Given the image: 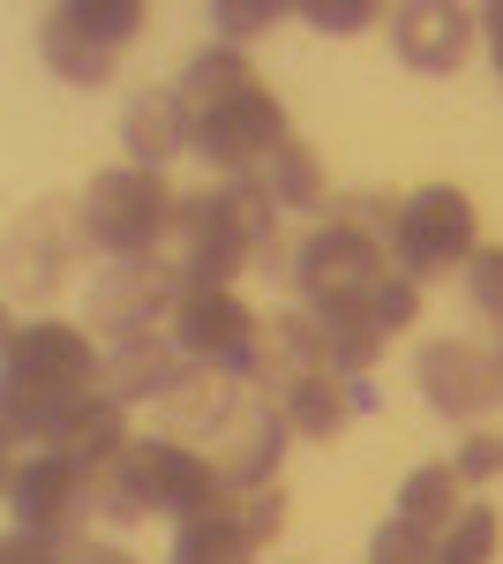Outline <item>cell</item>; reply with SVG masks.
Wrapping results in <instances>:
<instances>
[{"label":"cell","instance_id":"cell-1","mask_svg":"<svg viewBox=\"0 0 503 564\" xmlns=\"http://www.w3.org/2000/svg\"><path fill=\"white\" fill-rule=\"evenodd\" d=\"M181 106H188V151H204L226 181L263 174L294 135H286V106L271 98V84L249 68V53L210 45L181 68Z\"/></svg>","mask_w":503,"mask_h":564},{"label":"cell","instance_id":"cell-2","mask_svg":"<svg viewBox=\"0 0 503 564\" xmlns=\"http://www.w3.org/2000/svg\"><path fill=\"white\" fill-rule=\"evenodd\" d=\"M173 271H181V286H233L241 271H294V249L278 241V196L263 188V174L181 196Z\"/></svg>","mask_w":503,"mask_h":564},{"label":"cell","instance_id":"cell-3","mask_svg":"<svg viewBox=\"0 0 503 564\" xmlns=\"http://www.w3.org/2000/svg\"><path fill=\"white\" fill-rule=\"evenodd\" d=\"M106 391V361L76 324H15L8 332V436L53 452L61 422Z\"/></svg>","mask_w":503,"mask_h":564},{"label":"cell","instance_id":"cell-4","mask_svg":"<svg viewBox=\"0 0 503 564\" xmlns=\"http://www.w3.org/2000/svg\"><path fill=\"white\" fill-rule=\"evenodd\" d=\"M135 31H143V8L135 0H68V8H45L39 53L61 84L98 90V84H113V68H121V53L135 45Z\"/></svg>","mask_w":503,"mask_h":564},{"label":"cell","instance_id":"cell-5","mask_svg":"<svg viewBox=\"0 0 503 564\" xmlns=\"http://www.w3.org/2000/svg\"><path fill=\"white\" fill-rule=\"evenodd\" d=\"M173 212H181V196H173L158 174H143V166H113V174L90 181L84 234H90V249H106L113 263L158 257V241L173 234Z\"/></svg>","mask_w":503,"mask_h":564},{"label":"cell","instance_id":"cell-6","mask_svg":"<svg viewBox=\"0 0 503 564\" xmlns=\"http://www.w3.org/2000/svg\"><path fill=\"white\" fill-rule=\"evenodd\" d=\"M391 271H398V257H391L383 241L324 218V226L294 249V271H286V279L308 294V308H369Z\"/></svg>","mask_w":503,"mask_h":564},{"label":"cell","instance_id":"cell-7","mask_svg":"<svg viewBox=\"0 0 503 564\" xmlns=\"http://www.w3.org/2000/svg\"><path fill=\"white\" fill-rule=\"evenodd\" d=\"M473 204H466V188H451V181H428V188H414L406 204H398V241H391V257H398V271L414 279V286H428V279H444L451 263H473Z\"/></svg>","mask_w":503,"mask_h":564},{"label":"cell","instance_id":"cell-8","mask_svg":"<svg viewBox=\"0 0 503 564\" xmlns=\"http://www.w3.org/2000/svg\"><path fill=\"white\" fill-rule=\"evenodd\" d=\"M128 467H135V489H143V505H151V512H166V520H181V527L233 512V489H226V475L210 467L204 452H188L181 436L128 444Z\"/></svg>","mask_w":503,"mask_h":564},{"label":"cell","instance_id":"cell-9","mask_svg":"<svg viewBox=\"0 0 503 564\" xmlns=\"http://www.w3.org/2000/svg\"><path fill=\"white\" fill-rule=\"evenodd\" d=\"M181 271L158 257H128V263H106L98 286H90V332H106L113 347L121 339H151L158 324H173L181 308Z\"/></svg>","mask_w":503,"mask_h":564},{"label":"cell","instance_id":"cell-10","mask_svg":"<svg viewBox=\"0 0 503 564\" xmlns=\"http://www.w3.org/2000/svg\"><path fill=\"white\" fill-rule=\"evenodd\" d=\"M90 249L84 234V204H68V196H45L31 204V218L15 226V241H8V286H15V302H53L61 286H68V263Z\"/></svg>","mask_w":503,"mask_h":564},{"label":"cell","instance_id":"cell-11","mask_svg":"<svg viewBox=\"0 0 503 564\" xmlns=\"http://www.w3.org/2000/svg\"><path fill=\"white\" fill-rule=\"evenodd\" d=\"M8 512L23 534H61V542H76V527L90 512V481L76 459H61V452H23L15 467H8Z\"/></svg>","mask_w":503,"mask_h":564},{"label":"cell","instance_id":"cell-12","mask_svg":"<svg viewBox=\"0 0 503 564\" xmlns=\"http://www.w3.org/2000/svg\"><path fill=\"white\" fill-rule=\"evenodd\" d=\"M414 377H420V399H428L444 422H481L503 399L496 354L473 347V339H428L420 361H414Z\"/></svg>","mask_w":503,"mask_h":564},{"label":"cell","instance_id":"cell-13","mask_svg":"<svg viewBox=\"0 0 503 564\" xmlns=\"http://www.w3.org/2000/svg\"><path fill=\"white\" fill-rule=\"evenodd\" d=\"M255 324H263V316H249V302H241L233 286H188L181 308H173V324H166V339L188 354V361H210V369H233V377H241V354H249Z\"/></svg>","mask_w":503,"mask_h":564},{"label":"cell","instance_id":"cell-14","mask_svg":"<svg viewBox=\"0 0 503 564\" xmlns=\"http://www.w3.org/2000/svg\"><path fill=\"white\" fill-rule=\"evenodd\" d=\"M473 31H481V15H466L459 0H406V8H391V53L414 76H451L473 53Z\"/></svg>","mask_w":503,"mask_h":564},{"label":"cell","instance_id":"cell-15","mask_svg":"<svg viewBox=\"0 0 503 564\" xmlns=\"http://www.w3.org/2000/svg\"><path fill=\"white\" fill-rule=\"evenodd\" d=\"M324 369V354H316V316H263L255 324L249 354H241V377L263 406H286L294 384H308Z\"/></svg>","mask_w":503,"mask_h":564},{"label":"cell","instance_id":"cell-16","mask_svg":"<svg viewBox=\"0 0 503 564\" xmlns=\"http://www.w3.org/2000/svg\"><path fill=\"white\" fill-rule=\"evenodd\" d=\"M286 436H294V430H286V414L255 399L249 414L218 436V444H226V452H218L226 489H233V497H241V489H271V481H278V459H286Z\"/></svg>","mask_w":503,"mask_h":564},{"label":"cell","instance_id":"cell-17","mask_svg":"<svg viewBox=\"0 0 503 564\" xmlns=\"http://www.w3.org/2000/svg\"><path fill=\"white\" fill-rule=\"evenodd\" d=\"M249 406H255V399H249V377L210 369V361H188V377L166 391L173 430H210V436H226L241 414H249Z\"/></svg>","mask_w":503,"mask_h":564},{"label":"cell","instance_id":"cell-18","mask_svg":"<svg viewBox=\"0 0 503 564\" xmlns=\"http://www.w3.org/2000/svg\"><path fill=\"white\" fill-rule=\"evenodd\" d=\"M188 377V354L173 347L166 332H151V339H121V347L106 354V399H121V406H143V399H158L166 406V391Z\"/></svg>","mask_w":503,"mask_h":564},{"label":"cell","instance_id":"cell-19","mask_svg":"<svg viewBox=\"0 0 503 564\" xmlns=\"http://www.w3.org/2000/svg\"><path fill=\"white\" fill-rule=\"evenodd\" d=\"M316 316V354H324V377H346V384H361L369 369H376L383 354V332L376 308H308Z\"/></svg>","mask_w":503,"mask_h":564},{"label":"cell","instance_id":"cell-20","mask_svg":"<svg viewBox=\"0 0 503 564\" xmlns=\"http://www.w3.org/2000/svg\"><path fill=\"white\" fill-rule=\"evenodd\" d=\"M128 444H135V436H128V406H121V399H106V391L84 399V406L61 422V436H53V452H61V459H76L84 475L128 459Z\"/></svg>","mask_w":503,"mask_h":564},{"label":"cell","instance_id":"cell-21","mask_svg":"<svg viewBox=\"0 0 503 564\" xmlns=\"http://www.w3.org/2000/svg\"><path fill=\"white\" fill-rule=\"evenodd\" d=\"M121 143H128V166H143V174H158L173 151H188V106H181V90H143L121 121Z\"/></svg>","mask_w":503,"mask_h":564},{"label":"cell","instance_id":"cell-22","mask_svg":"<svg viewBox=\"0 0 503 564\" xmlns=\"http://www.w3.org/2000/svg\"><path fill=\"white\" fill-rule=\"evenodd\" d=\"M361 406H369V391H361V384H346V377H324V369H316L308 384H294V399H286L278 414H286V430H294V436H308V444H331V436L346 430Z\"/></svg>","mask_w":503,"mask_h":564},{"label":"cell","instance_id":"cell-23","mask_svg":"<svg viewBox=\"0 0 503 564\" xmlns=\"http://www.w3.org/2000/svg\"><path fill=\"white\" fill-rule=\"evenodd\" d=\"M466 512V481L451 459H436V467H414V475L398 481V520L428 527V534H444V527Z\"/></svg>","mask_w":503,"mask_h":564},{"label":"cell","instance_id":"cell-24","mask_svg":"<svg viewBox=\"0 0 503 564\" xmlns=\"http://www.w3.org/2000/svg\"><path fill=\"white\" fill-rule=\"evenodd\" d=\"M263 188L278 196V212H324V204H331V196H324V166H316L308 143H286V151L263 166Z\"/></svg>","mask_w":503,"mask_h":564},{"label":"cell","instance_id":"cell-25","mask_svg":"<svg viewBox=\"0 0 503 564\" xmlns=\"http://www.w3.org/2000/svg\"><path fill=\"white\" fill-rule=\"evenodd\" d=\"M496 542H503V520L489 505H466L459 520L436 534V564H496Z\"/></svg>","mask_w":503,"mask_h":564},{"label":"cell","instance_id":"cell-26","mask_svg":"<svg viewBox=\"0 0 503 564\" xmlns=\"http://www.w3.org/2000/svg\"><path fill=\"white\" fill-rule=\"evenodd\" d=\"M255 550L241 542V527L233 512H218V520H188L181 527V542H173V564H249Z\"/></svg>","mask_w":503,"mask_h":564},{"label":"cell","instance_id":"cell-27","mask_svg":"<svg viewBox=\"0 0 503 564\" xmlns=\"http://www.w3.org/2000/svg\"><path fill=\"white\" fill-rule=\"evenodd\" d=\"M233 527H241L249 550H271V542L286 534V489H278V481H271V489H241V497H233Z\"/></svg>","mask_w":503,"mask_h":564},{"label":"cell","instance_id":"cell-28","mask_svg":"<svg viewBox=\"0 0 503 564\" xmlns=\"http://www.w3.org/2000/svg\"><path fill=\"white\" fill-rule=\"evenodd\" d=\"M369 564H436V534L391 512V520L376 527V542H369Z\"/></svg>","mask_w":503,"mask_h":564},{"label":"cell","instance_id":"cell-29","mask_svg":"<svg viewBox=\"0 0 503 564\" xmlns=\"http://www.w3.org/2000/svg\"><path fill=\"white\" fill-rule=\"evenodd\" d=\"M331 218L353 226V234H369V241H383V249L398 241V204L391 196H369V188L361 196H331Z\"/></svg>","mask_w":503,"mask_h":564},{"label":"cell","instance_id":"cell-30","mask_svg":"<svg viewBox=\"0 0 503 564\" xmlns=\"http://www.w3.org/2000/svg\"><path fill=\"white\" fill-rule=\"evenodd\" d=\"M210 23L226 31V45L241 53L249 39H263L271 23H278V0H210Z\"/></svg>","mask_w":503,"mask_h":564},{"label":"cell","instance_id":"cell-31","mask_svg":"<svg viewBox=\"0 0 503 564\" xmlns=\"http://www.w3.org/2000/svg\"><path fill=\"white\" fill-rule=\"evenodd\" d=\"M300 15H308L316 31H331V39H353V31H369V23H391L376 0H308Z\"/></svg>","mask_w":503,"mask_h":564},{"label":"cell","instance_id":"cell-32","mask_svg":"<svg viewBox=\"0 0 503 564\" xmlns=\"http://www.w3.org/2000/svg\"><path fill=\"white\" fill-rule=\"evenodd\" d=\"M466 294H473V308H481L489 324H503V249H473V263H466Z\"/></svg>","mask_w":503,"mask_h":564},{"label":"cell","instance_id":"cell-33","mask_svg":"<svg viewBox=\"0 0 503 564\" xmlns=\"http://www.w3.org/2000/svg\"><path fill=\"white\" fill-rule=\"evenodd\" d=\"M369 308H376V324H383V332H406V324L420 316V286L406 279V271H391V279L376 286V302H369Z\"/></svg>","mask_w":503,"mask_h":564},{"label":"cell","instance_id":"cell-34","mask_svg":"<svg viewBox=\"0 0 503 564\" xmlns=\"http://www.w3.org/2000/svg\"><path fill=\"white\" fill-rule=\"evenodd\" d=\"M451 467H459V481H503V436L496 430H473L459 444V459H451Z\"/></svg>","mask_w":503,"mask_h":564},{"label":"cell","instance_id":"cell-35","mask_svg":"<svg viewBox=\"0 0 503 564\" xmlns=\"http://www.w3.org/2000/svg\"><path fill=\"white\" fill-rule=\"evenodd\" d=\"M76 550L84 542H61V534H8V550H0V564H76Z\"/></svg>","mask_w":503,"mask_h":564},{"label":"cell","instance_id":"cell-36","mask_svg":"<svg viewBox=\"0 0 503 564\" xmlns=\"http://www.w3.org/2000/svg\"><path fill=\"white\" fill-rule=\"evenodd\" d=\"M481 39H489V61H496V76H503V0L481 8Z\"/></svg>","mask_w":503,"mask_h":564},{"label":"cell","instance_id":"cell-37","mask_svg":"<svg viewBox=\"0 0 503 564\" xmlns=\"http://www.w3.org/2000/svg\"><path fill=\"white\" fill-rule=\"evenodd\" d=\"M76 564H135V557H128V550H98V542H90V550H76Z\"/></svg>","mask_w":503,"mask_h":564},{"label":"cell","instance_id":"cell-38","mask_svg":"<svg viewBox=\"0 0 503 564\" xmlns=\"http://www.w3.org/2000/svg\"><path fill=\"white\" fill-rule=\"evenodd\" d=\"M496 377H503V339H496Z\"/></svg>","mask_w":503,"mask_h":564}]
</instances>
